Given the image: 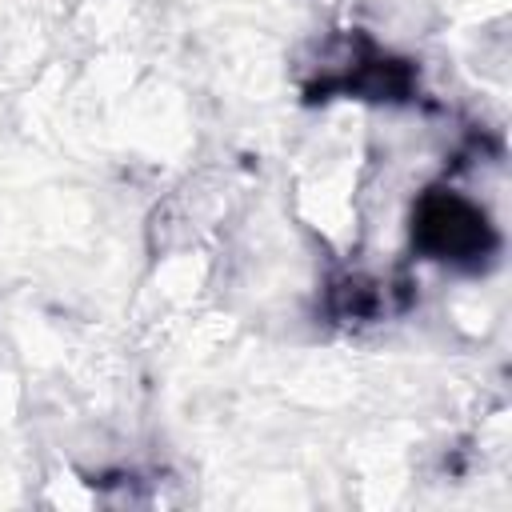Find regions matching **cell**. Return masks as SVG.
<instances>
[{"label":"cell","instance_id":"1","mask_svg":"<svg viewBox=\"0 0 512 512\" xmlns=\"http://www.w3.org/2000/svg\"><path fill=\"white\" fill-rule=\"evenodd\" d=\"M416 244L436 256V260H480L492 248V228L484 220V212L476 204H468L456 192H432L420 200L416 208V224H412Z\"/></svg>","mask_w":512,"mask_h":512}]
</instances>
